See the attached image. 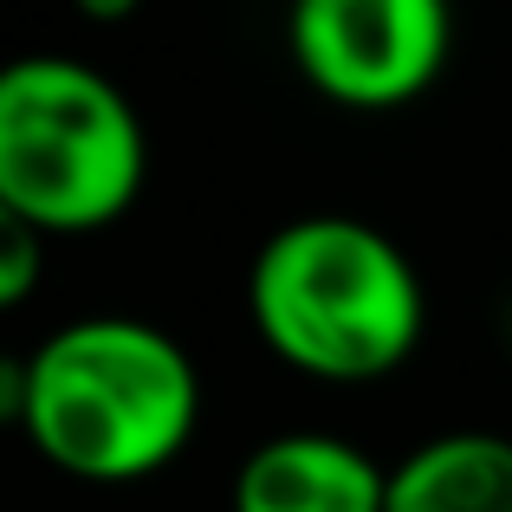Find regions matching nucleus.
Listing matches in <instances>:
<instances>
[{"mask_svg":"<svg viewBox=\"0 0 512 512\" xmlns=\"http://www.w3.org/2000/svg\"><path fill=\"white\" fill-rule=\"evenodd\" d=\"M46 273V234L33 221H20L13 208H0V312L26 305Z\"/></svg>","mask_w":512,"mask_h":512,"instance_id":"0eeeda50","label":"nucleus"},{"mask_svg":"<svg viewBox=\"0 0 512 512\" xmlns=\"http://www.w3.org/2000/svg\"><path fill=\"white\" fill-rule=\"evenodd\" d=\"M292 65L344 111H396L441 78L454 20L441 0H305L286 20Z\"/></svg>","mask_w":512,"mask_h":512,"instance_id":"20e7f679","label":"nucleus"},{"mask_svg":"<svg viewBox=\"0 0 512 512\" xmlns=\"http://www.w3.org/2000/svg\"><path fill=\"white\" fill-rule=\"evenodd\" d=\"M26 415V357H0V422L20 428Z\"/></svg>","mask_w":512,"mask_h":512,"instance_id":"6e6552de","label":"nucleus"},{"mask_svg":"<svg viewBox=\"0 0 512 512\" xmlns=\"http://www.w3.org/2000/svg\"><path fill=\"white\" fill-rule=\"evenodd\" d=\"M150 143L137 104L85 59L26 52L0 65V208L46 240L98 234L143 195Z\"/></svg>","mask_w":512,"mask_h":512,"instance_id":"7ed1b4c3","label":"nucleus"},{"mask_svg":"<svg viewBox=\"0 0 512 512\" xmlns=\"http://www.w3.org/2000/svg\"><path fill=\"white\" fill-rule=\"evenodd\" d=\"M247 312L279 363L318 383H376L422 344L428 299L415 260L370 221H286L247 273Z\"/></svg>","mask_w":512,"mask_h":512,"instance_id":"f03ea898","label":"nucleus"},{"mask_svg":"<svg viewBox=\"0 0 512 512\" xmlns=\"http://www.w3.org/2000/svg\"><path fill=\"white\" fill-rule=\"evenodd\" d=\"M201 422V370L150 318H72L26 350V441L59 474L130 487L163 474Z\"/></svg>","mask_w":512,"mask_h":512,"instance_id":"f257e3e1","label":"nucleus"},{"mask_svg":"<svg viewBox=\"0 0 512 512\" xmlns=\"http://www.w3.org/2000/svg\"><path fill=\"white\" fill-rule=\"evenodd\" d=\"M389 467L344 435H273L234 467L227 512H383Z\"/></svg>","mask_w":512,"mask_h":512,"instance_id":"39448f33","label":"nucleus"},{"mask_svg":"<svg viewBox=\"0 0 512 512\" xmlns=\"http://www.w3.org/2000/svg\"><path fill=\"white\" fill-rule=\"evenodd\" d=\"M383 512H512V441L461 428L409 448L389 467Z\"/></svg>","mask_w":512,"mask_h":512,"instance_id":"423d86ee","label":"nucleus"}]
</instances>
